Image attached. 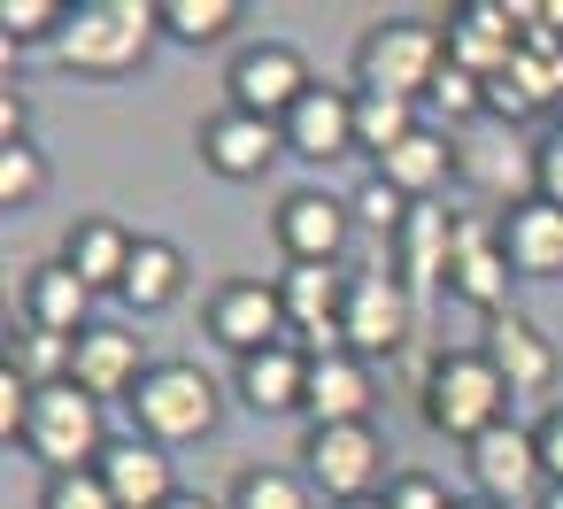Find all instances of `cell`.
<instances>
[{"instance_id": "obj_1", "label": "cell", "mask_w": 563, "mask_h": 509, "mask_svg": "<svg viewBox=\"0 0 563 509\" xmlns=\"http://www.w3.org/2000/svg\"><path fill=\"white\" fill-rule=\"evenodd\" d=\"M155 40H163L155 0H86V9H70V24H63L55 47L86 78H124V70H147Z\"/></svg>"}, {"instance_id": "obj_2", "label": "cell", "mask_w": 563, "mask_h": 509, "mask_svg": "<svg viewBox=\"0 0 563 509\" xmlns=\"http://www.w3.org/2000/svg\"><path fill=\"white\" fill-rule=\"evenodd\" d=\"M509 378L478 355V347H455V355H440L432 370H424V424L432 432H448V440H486L494 424H509Z\"/></svg>"}, {"instance_id": "obj_3", "label": "cell", "mask_w": 563, "mask_h": 509, "mask_svg": "<svg viewBox=\"0 0 563 509\" xmlns=\"http://www.w3.org/2000/svg\"><path fill=\"white\" fill-rule=\"evenodd\" d=\"M355 70H363V93H401V101L424 109L432 78L448 70V24L440 16H386V24L363 32Z\"/></svg>"}, {"instance_id": "obj_4", "label": "cell", "mask_w": 563, "mask_h": 509, "mask_svg": "<svg viewBox=\"0 0 563 509\" xmlns=\"http://www.w3.org/2000/svg\"><path fill=\"white\" fill-rule=\"evenodd\" d=\"M217 417H224V394H217V378H209L201 363H155V370L140 378V394H132V424H140L147 440H163V447L209 440Z\"/></svg>"}, {"instance_id": "obj_5", "label": "cell", "mask_w": 563, "mask_h": 509, "mask_svg": "<svg viewBox=\"0 0 563 509\" xmlns=\"http://www.w3.org/2000/svg\"><path fill=\"white\" fill-rule=\"evenodd\" d=\"M24 447L55 471V478H70V471H93L101 463V447H109V424H101V401L78 386V378H63V386H40L32 394V424H24Z\"/></svg>"}, {"instance_id": "obj_6", "label": "cell", "mask_w": 563, "mask_h": 509, "mask_svg": "<svg viewBox=\"0 0 563 509\" xmlns=\"http://www.w3.org/2000/svg\"><path fill=\"white\" fill-rule=\"evenodd\" d=\"M301 478L317 494H332V509L386 494V440L371 424H309L301 440Z\"/></svg>"}, {"instance_id": "obj_7", "label": "cell", "mask_w": 563, "mask_h": 509, "mask_svg": "<svg viewBox=\"0 0 563 509\" xmlns=\"http://www.w3.org/2000/svg\"><path fill=\"white\" fill-rule=\"evenodd\" d=\"M409 324H417V301H409V278L401 270H386V263H371V270H355V286H347V317H340V340H347V355H394L401 340H409Z\"/></svg>"}, {"instance_id": "obj_8", "label": "cell", "mask_w": 563, "mask_h": 509, "mask_svg": "<svg viewBox=\"0 0 563 509\" xmlns=\"http://www.w3.org/2000/svg\"><path fill=\"white\" fill-rule=\"evenodd\" d=\"M309 86H317V78H309L301 47H286V40H255V47H240L232 70H224V101L247 109V117H271V124H286V109H294Z\"/></svg>"}, {"instance_id": "obj_9", "label": "cell", "mask_w": 563, "mask_h": 509, "mask_svg": "<svg viewBox=\"0 0 563 509\" xmlns=\"http://www.w3.org/2000/svg\"><path fill=\"white\" fill-rule=\"evenodd\" d=\"M347 286H355V270H347V263H286V278H278V301H286V324H294V340H301L309 355H332V347H347V340H340Z\"/></svg>"}, {"instance_id": "obj_10", "label": "cell", "mask_w": 563, "mask_h": 509, "mask_svg": "<svg viewBox=\"0 0 563 509\" xmlns=\"http://www.w3.org/2000/svg\"><path fill=\"white\" fill-rule=\"evenodd\" d=\"M471 455V486H478V501H548V463H540V440H532V424H494L486 440H471L463 447Z\"/></svg>"}, {"instance_id": "obj_11", "label": "cell", "mask_w": 563, "mask_h": 509, "mask_svg": "<svg viewBox=\"0 0 563 509\" xmlns=\"http://www.w3.org/2000/svg\"><path fill=\"white\" fill-rule=\"evenodd\" d=\"M286 263H347V240H355V209L324 186H294L271 217Z\"/></svg>"}, {"instance_id": "obj_12", "label": "cell", "mask_w": 563, "mask_h": 509, "mask_svg": "<svg viewBox=\"0 0 563 509\" xmlns=\"http://www.w3.org/2000/svg\"><path fill=\"white\" fill-rule=\"evenodd\" d=\"M201 324H209V340H224L232 355H263V347L294 340L286 301H278V286H263V278H224V286L209 294Z\"/></svg>"}, {"instance_id": "obj_13", "label": "cell", "mask_w": 563, "mask_h": 509, "mask_svg": "<svg viewBox=\"0 0 563 509\" xmlns=\"http://www.w3.org/2000/svg\"><path fill=\"white\" fill-rule=\"evenodd\" d=\"M194 147H201V163L217 170V178H263L278 155H286V124H271V117H247V109H209L201 124H194Z\"/></svg>"}, {"instance_id": "obj_14", "label": "cell", "mask_w": 563, "mask_h": 509, "mask_svg": "<svg viewBox=\"0 0 563 509\" xmlns=\"http://www.w3.org/2000/svg\"><path fill=\"white\" fill-rule=\"evenodd\" d=\"M93 478L109 486V501L117 509H170L186 486H178V471H170V447L163 440H147V432H132V440H109L101 447V463H93Z\"/></svg>"}, {"instance_id": "obj_15", "label": "cell", "mask_w": 563, "mask_h": 509, "mask_svg": "<svg viewBox=\"0 0 563 509\" xmlns=\"http://www.w3.org/2000/svg\"><path fill=\"white\" fill-rule=\"evenodd\" d=\"M509 255H501V224H486V217H455V255H448V294L455 301H471V309H486V317H501L509 309Z\"/></svg>"}, {"instance_id": "obj_16", "label": "cell", "mask_w": 563, "mask_h": 509, "mask_svg": "<svg viewBox=\"0 0 563 509\" xmlns=\"http://www.w3.org/2000/svg\"><path fill=\"white\" fill-rule=\"evenodd\" d=\"M147 370H155V363H147V347H140V332H132L124 317H93V324L78 332L70 378H78L93 401H109V394H140Z\"/></svg>"}, {"instance_id": "obj_17", "label": "cell", "mask_w": 563, "mask_h": 509, "mask_svg": "<svg viewBox=\"0 0 563 509\" xmlns=\"http://www.w3.org/2000/svg\"><path fill=\"white\" fill-rule=\"evenodd\" d=\"M517 55H525V32H517V16H509V0H471V9L448 16V63H455V70L501 78Z\"/></svg>"}, {"instance_id": "obj_18", "label": "cell", "mask_w": 563, "mask_h": 509, "mask_svg": "<svg viewBox=\"0 0 563 509\" xmlns=\"http://www.w3.org/2000/svg\"><path fill=\"white\" fill-rule=\"evenodd\" d=\"M478 355L517 386V394H548L555 386V370H563V355H555V340L532 324V317H517V309H501V317H486V340H478Z\"/></svg>"}, {"instance_id": "obj_19", "label": "cell", "mask_w": 563, "mask_h": 509, "mask_svg": "<svg viewBox=\"0 0 563 509\" xmlns=\"http://www.w3.org/2000/svg\"><path fill=\"white\" fill-rule=\"evenodd\" d=\"M494 224H501V255H509L517 278H563V201L525 193Z\"/></svg>"}, {"instance_id": "obj_20", "label": "cell", "mask_w": 563, "mask_h": 509, "mask_svg": "<svg viewBox=\"0 0 563 509\" xmlns=\"http://www.w3.org/2000/svg\"><path fill=\"white\" fill-rule=\"evenodd\" d=\"M286 147L301 163H340L355 155V93L347 86H309L294 109H286Z\"/></svg>"}, {"instance_id": "obj_21", "label": "cell", "mask_w": 563, "mask_h": 509, "mask_svg": "<svg viewBox=\"0 0 563 509\" xmlns=\"http://www.w3.org/2000/svg\"><path fill=\"white\" fill-rule=\"evenodd\" d=\"M309 347L301 340H278V347H263V355H240V401L255 409V417H286V409H309Z\"/></svg>"}, {"instance_id": "obj_22", "label": "cell", "mask_w": 563, "mask_h": 509, "mask_svg": "<svg viewBox=\"0 0 563 509\" xmlns=\"http://www.w3.org/2000/svg\"><path fill=\"white\" fill-rule=\"evenodd\" d=\"M371 401H378V378L363 355L332 347L309 363V424H371Z\"/></svg>"}, {"instance_id": "obj_23", "label": "cell", "mask_w": 563, "mask_h": 509, "mask_svg": "<svg viewBox=\"0 0 563 509\" xmlns=\"http://www.w3.org/2000/svg\"><path fill=\"white\" fill-rule=\"evenodd\" d=\"M463 170V147L440 132V124H424V132H409L386 163H378V178L394 186V193H409V201H440L448 193V178Z\"/></svg>"}, {"instance_id": "obj_24", "label": "cell", "mask_w": 563, "mask_h": 509, "mask_svg": "<svg viewBox=\"0 0 563 509\" xmlns=\"http://www.w3.org/2000/svg\"><path fill=\"white\" fill-rule=\"evenodd\" d=\"M132 255H140V240H132L117 217H78V224L63 232V263H70L93 294H117L124 270H132Z\"/></svg>"}, {"instance_id": "obj_25", "label": "cell", "mask_w": 563, "mask_h": 509, "mask_svg": "<svg viewBox=\"0 0 563 509\" xmlns=\"http://www.w3.org/2000/svg\"><path fill=\"white\" fill-rule=\"evenodd\" d=\"M24 317L47 324V332H63V340H78V332L93 324V286L55 255V263H40V270L24 278Z\"/></svg>"}, {"instance_id": "obj_26", "label": "cell", "mask_w": 563, "mask_h": 509, "mask_svg": "<svg viewBox=\"0 0 563 509\" xmlns=\"http://www.w3.org/2000/svg\"><path fill=\"white\" fill-rule=\"evenodd\" d=\"M394 255H401V278H417V286H448L455 209H448V201H417V209H409V224L394 232Z\"/></svg>"}, {"instance_id": "obj_27", "label": "cell", "mask_w": 563, "mask_h": 509, "mask_svg": "<svg viewBox=\"0 0 563 509\" xmlns=\"http://www.w3.org/2000/svg\"><path fill=\"white\" fill-rule=\"evenodd\" d=\"M124 309H170L178 294H186V255L170 247V240H140V255H132V270H124Z\"/></svg>"}, {"instance_id": "obj_28", "label": "cell", "mask_w": 563, "mask_h": 509, "mask_svg": "<svg viewBox=\"0 0 563 509\" xmlns=\"http://www.w3.org/2000/svg\"><path fill=\"white\" fill-rule=\"evenodd\" d=\"M409 132H424V124H417V101H401V93H363V86H355V155L386 163Z\"/></svg>"}, {"instance_id": "obj_29", "label": "cell", "mask_w": 563, "mask_h": 509, "mask_svg": "<svg viewBox=\"0 0 563 509\" xmlns=\"http://www.w3.org/2000/svg\"><path fill=\"white\" fill-rule=\"evenodd\" d=\"M70 355H78V340H63V332L16 317V332H9V370H16V378H32V386H63V378H70Z\"/></svg>"}, {"instance_id": "obj_30", "label": "cell", "mask_w": 563, "mask_h": 509, "mask_svg": "<svg viewBox=\"0 0 563 509\" xmlns=\"http://www.w3.org/2000/svg\"><path fill=\"white\" fill-rule=\"evenodd\" d=\"M163 16V40H186V47H217L240 32V0H155Z\"/></svg>"}, {"instance_id": "obj_31", "label": "cell", "mask_w": 563, "mask_h": 509, "mask_svg": "<svg viewBox=\"0 0 563 509\" xmlns=\"http://www.w3.org/2000/svg\"><path fill=\"white\" fill-rule=\"evenodd\" d=\"M224 509H317V486L301 471H278V463H247L232 478V501Z\"/></svg>"}, {"instance_id": "obj_32", "label": "cell", "mask_w": 563, "mask_h": 509, "mask_svg": "<svg viewBox=\"0 0 563 509\" xmlns=\"http://www.w3.org/2000/svg\"><path fill=\"white\" fill-rule=\"evenodd\" d=\"M47 193V155L40 140H0V201L9 209H32Z\"/></svg>"}, {"instance_id": "obj_33", "label": "cell", "mask_w": 563, "mask_h": 509, "mask_svg": "<svg viewBox=\"0 0 563 509\" xmlns=\"http://www.w3.org/2000/svg\"><path fill=\"white\" fill-rule=\"evenodd\" d=\"M424 109L440 117V132H448V124H478V117H486V78H471V70H455V63H448V70L432 78Z\"/></svg>"}, {"instance_id": "obj_34", "label": "cell", "mask_w": 563, "mask_h": 509, "mask_svg": "<svg viewBox=\"0 0 563 509\" xmlns=\"http://www.w3.org/2000/svg\"><path fill=\"white\" fill-rule=\"evenodd\" d=\"M70 9L63 0H0V32H9V47H32V40H63Z\"/></svg>"}, {"instance_id": "obj_35", "label": "cell", "mask_w": 563, "mask_h": 509, "mask_svg": "<svg viewBox=\"0 0 563 509\" xmlns=\"http://www.w3.org/2000/svg\"><path fill=\"white\" fill-rule=\"evenodd\" d=\"M378 501H386V509H455V494H448L432 471H394Z\"/></svg>"}, {"instance_id": "obj_36", "label": "cell", "mask_w": 563, "mask_h": 509, "mask_svg": "<svg viewBox=\"0 0 563 509\" xmlns=\"http://www.w3.org/2000/svg\"><path fill=\"white\" fill-rule=\"evenodd\" d=\"M409 209H417V201H409V193H394V186H386V178H371V186H363V201H355V224H378V232H386V240H394V232H401V224H409Z\"/></svg>"}, {"instance_id": "obj_37", "label": "cell", "mask_w": 563, "mask_h": 509, "mask_svg": "<svg viewBox=\"0 0 563 509\" xmlns=\"http://www.w3.org/2000/svg\"><path fill=\"white\" fill-rule=\"evenodd\" d=\"M40 509H117V501H109V486L93 471H70V478H47Z\"/></svg>"}, {"instance_id": "obj_38", "label": "cell", "mask_w": 563, "mask_h": 509, "mask_svg": "<svg viewBox=\"0 0 563 509\" xmlns=\"http://www.w3.org/2000/svg\"><path fill=\"white\" fill-rule=\"evenodd\" d=\"M32 394H40L32 378H16L9 363H0V440H16V447H24V424H32Z\"/></svg>"}, {"instance_id": "obj_39", "label": "cell", "mask_w": 563, "mask_h": 509, "mask_svg": "<svg viewBox=\"0 0 563 509\" xmlns=\"http://www.w3.org/2000/svg\"><path fill=\"white\" fill-rule=\"evenodd\" d=\"M532 440H540V463H548V486H563V401L532 424Z\"/></svg>"}, {"instance_id": "obj_40", "label": "cell", "mask_w": 563, "mask_h": 509, "mask_svg": "<svg viewBox=\"0 0 563 509\" xmlns=\"http://www.w3.org/2000/svg\"><path fill=\"white\" fill-rule=\"evenodd\" d=\"M532 155H540V186H532V193H548V201H563V124H555V132H548V140L532 147Z\"/></svg>"}, {"instance_id": "obj_41", "label": "cell", "mask_w": 563, "mask_h": 509, "mask_svg": "<svg viewBox=\"0 0 563 509\" xmlns=\"http://www.w3.org/2000/svg\"><path fill=\"white\" fill-rule=\"evenodd\" d=\"M0 132H9V140H32V132H24V93H16V78L0 86Z\"/></svg>"}, {"instance_id": "obj_42", "label": "cell", "mask_w": 563, "mask_h": 509, "mask_svg": "<svg viewBox=\"0 0 563 509\" xmlns=\"http://www.w3.org/2000/svg\"><path fill=\"white\" fill-rule=\"evenodd\" d=\"M170 509H224V501H209V494H178Z\"/></svg>"}, {"instance_id": "obj_43", "label": "cell", "mask_w": 563, "mask_h": 509, "mask_svg": "<svg viewBox=\"0 0 563 509\" xmlns=\"http://www.w3.org/2000/svg\"><path fill=\"white\" fill-rule=\"evenodd\" d=\"M540 509H563V486H548V501H540Z\"/></svg>"}, {"instance_id": "obj_44", "label": "cell", "mask_w": 563, "mask_h": 509, "mask_svg": "<svg viewBox=\"0 0 563 509\" xmlns=\"http://www.w3.org/2000/svg\"><path fill=\"white\" fill-rule=\"evenodd\" d=\"M347 509H386V501H378V494H371V501H347Z\"/></svg>"}, {"instance_id": "obj_45", "label": "cell", "mask_w": 563, "mask_h": 509, "mask_svg": "<svg viewBox=\"0 0 563 509\" xmlns=\"http://www.w3.org/2000/svg\"><path fill=\"white\" fill-rule=\"evenodd\" d=\"M455 509H501V501H455Z\"/></svg>"}]
</instances>
